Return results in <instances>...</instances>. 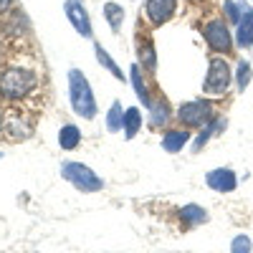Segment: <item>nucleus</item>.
Returning a JSON list of instances; mask_svg holds the SVG:
<instances>
[{
  "label": "nucleus",
  "mask_w": 253,
  "mask_h": 253,
  "mask_svg": "<svg viewBox=\"0 0 253 253\" xmlns=\"http://www.w3.org/2000/svg\"><path fill=\"white\" fill-rule=\"evenodd\" d=\"M79 142H81L79 126H76V124H63L61 132H58V144H61V150H76Z\"/></svg>",
  "instance_id": "4468645a"
},
{
  "label": "nucleus",
  "mask_w": 253,
  "mask_h": 253,
  "mask_svg": "<svg viewBox=\"0 0 253 253\" xmlns=\"http://www.w3.org/2000/svg\"><path fill=\"white\" fill-rule=\"evenodd\" d=\"M236 84H238V89H241V91L248 89V84H251V63H248V61H238Z\"/></svg>",
  "instance_id": "5701e85b"
},
{
  "label": "nucleus",
  "mask_w": 253,
  "mask_h": 253,
  "mask_svg": "<svg viewBox=\"0 0 253 253\" xmlns=\"http://www.w3.org/2000/svg\"><path fill=\"white\" fill-rule=\"evenodd\" d=\"M132 81H134V91H137V96L142 99L144 107L150 109V107H152V96H150V89H147V84H144V76H142L139 66H132Z\"/></svg>",
  "instance_id": "a211bd4d"
},
{
  "label": "nucleus",
  "mask_w": 253,
  "mask_h": 253,
  "mask_svg": "<svg viewBox=\"0 0 253 253\" xmlns=\"http://www.w3.org/2000/svg\"><path fill=\"white\" fill-rule=\"evenodd\" d=\"M203 36L208 41V46L210 51H215V53H230V48H233V38H230V31L228 26L223 23L220 18H213V20H208V23L203 26Z\"/></svg>",
  "instance_id": "0eeeda50"
},
{
  "label": "nucleus",
  "mask_w": 253,
  "mask_h": 253,
  "mask_svg": "<svg viewBox=\"0 0 253 253\" xmlns=\"http://www.w3.org/2000/svg\"><path fill=\"white\" fill-rule=\"evenodd\" d=\"M41 69L28 41L5 38L3 58H0V101H23L41 91Z\"/></svg>",
  "instance_id": "f257e3e1"
},
{
  "label": "nucleus",
  "mask_w": 253,
  "mask_h": 253,
  "mask_svg": "<svg viewBox=\"0 0 253 253\" xmlns=\"http://www.w3.org/2000/svg\"><path fill=\"white\" fill-rule=\"evenodd\" d=\"M177 0H147L144 13H147V26L150 28H160L162 23L172 18Z\"/></svg>",
  "instance_id": "6e6552de"
},
{
  "label": "nucleus",
  "mask_w": 253,
  "mask_h": 253,
  "mask_svg": "<svg viewBox=\"0 0 253 253\" xmlns=\"http://www.w3.org/2000/svg\"><path fill=\"white\" fill-rule=\"evenodd\" d=\"M137 53H139V61L144 63V69L152 74L157 69V53H155L150 33H147V26H142V18H139V26H137Z\"/></svg>",
  "instance_id": "1a4fd4ad"
},
{
  "label": "nucleus",
  "mask_w": 253,
  "mask_h": 253,
  "mask_svg": "<svg viewBox=\"0 0 253 253\" xmlns=\"http://www.w3.org/2000/svg\"><path fill=\"white\" fill-rule=\"evenodd\" d=\"M223 10H225V15H228L230 23H238L241 15H243V10H241L236 3H233V0H225V3H223Z\"/></svg>",
  "instance_id": "393cba45"
},
{
  "label": "nucleus",
  "mask_w": 253,
  "mask_h": 253,
  "mask_svg": "<svg viewBox=\"0 0 253 253\" xmlns=\"http://www.w3.org/2000/svg\"><path fill=\"white\" fill-rule=\"evenodd\" d=\"M205 185L210 190H215V193H233L238 187V177L233 170H228V167H218V170H210L205 175Z\"/></svg>",
  "instance_id": "9d476101"
},
{
  "label": "nucleus",
  "mask_w": 253,
  "mask_h": 253,
  "mask_svg": "<svg viewBox=\"0 0 253 253\" xmlns=\"http://www.w3.org/2000/svg\"><path fill=\"white\" fill-rule=\"evenodd\" d=\"M104 15H107L112 31L117 33V31L122 28V20H124V10H122V5H117V3H107V5H104Z\"/></svg>",
  "instance_id": "412c9836"
},
{
  "label": "nucleus",
  "mask_w": 253,
  "mask_h": 253,
  "mask_svg": "<svg viewBox=\"0 0 253 253\" xmlns=\"http://www.w3.org/2000/svg\"><path fill=\"white\" fill-rule=\"evenodd\" d=\"M8 8H10V0H0V15H5Z\"/></svg>",
  "instance_id": "a878e982"
},
{
  "label": "nucleus",
  "mask_w": 253,
  "mask_h": 253,
  "mask_svg": "<svg viewBox=\"0 0 253 253\" xmlns=\"http://www.w3.org/2000/svg\"><path fill=\"white\" fill-rule=\"evenodd\" d=\"M236 43L241 48L253 46V8H243V15L238 20V33H236Z\"/></svg>",
  "instance_id": "f8f14e48"
},
{
  "label": "nucleus",
  "mask_w": 253,
  "mask_h": 253,
  "mask_svg": "<svg viewBox=\"0 0 253 253\" xmlns=\"http://www.w3.org/2000/svg\"><path fill=\"white\" fill-rule=\"evenodd\" d=\"M230 86V69L228 63L223 61V56H213L210 58V66H208V76H205V84H203V91L205 94H213V96H220L225 94Z\"/></svg>",
  "instance_id": "423d86ee"
},
{
  "label": "nucleus",
  "mask_w": 253,
  "mask_h": 253,
  "mask_svg": "<svg viewBox=\"0 0 253 253\" xmlns=\"http://www.w3.org/2000/svg\"><path fill=\"white\" fill-rule=\"evenodd\" d=\"M223 129H225V117H213V119H210V122L205 124V129L198 134V142H195V147H193V150L198 152L200 147H203V144H205L210 137H213L215 132H223Z\"/></svg>",
  "instance_id": "2eb2a0df"
},
{
  "label": "nucleus",
  "mask_w": 253,
  "mask_h": 253,
  "mask_svg": "<svg viewBox=\"0 0 253 253\" xmlns=\"http://www.w3.org/2000/svg\"><path fill=\"white\" fill-rule=\"evenodd\" d=\"M167 119H170L167 101H165V99H155L152 107H150V124H152V126H162V124H167Z\"/></svg>",
  "instance_id": "f3484780"
},
{
  "label": "nucleus",
  "mask_w": 253,
  "mask_h": 253,
  "mask_svg": "<svg viewBox=\"0 0 253 253\" xmlns=\"http://www.w3.org/2000/svg\"><path fill=\"white\" fill-rule=\"evenodd\" d=\"M3 124H5V114H3V107H0V132H3Z\"/></svg>",
  "instance_id": "bb28decb"
},
{
  "label": "nucleus",
  "mask_w": 253,
  "mask_h": 253,
  "mask_svg": "<svg viewBox=\"0 0 253 253\" xmlns=\"http://www.w3.org/2000/svg\"><path fill=\"white\" fill-rule=\"evenodd\" d=\"M63 10H66V18L71 20V26L81 33V36H91V23H89V13L86 8L81 5V0H66V5H63Z\"/></svg>",
  "instance_id": "9b49d317"
},
{
  "label": "nucleus",
  "mask_w": 253,
  "mask_h": 253,
  "mask_svg": "<svg viewBox=\"0 0 253 253\" xmlns=\"http://www.w3.org/2000/svg\"><path fill=\"white\" fill-rule=\"evenodd\" d=\"M210 119H213V104L210 101H187L177 109V122L185 126V129H195V126H205Z\"/></svg>",
  "instance_id": "39448f33"
},
{
  "label": "nucleus",
  "mask_w": 253,
  "mask_h": 253,
  "mask_svg": "<svg viewBox=\"0 0 253 253\" xmlns=\"http://www.w3.org/2000/svg\"><path fill=\"white\" fill-rule=\"evenodd\" d=\"M180 220L187 223V225H198V223H205V220H208V213H205L200 205L187 203V205L180 210Z\"/></svg>",
  "instance_id": "dca6fc26"
},
{
  "label": "nucleus",
  "mask_w": 253,
  "mask_h": 253,
  "mask_svg": "<svg viewBox=\"0 0 253 253\" xmlns=\"http://www.w3.org/2000/svg\"><path fill=\"white\" fill-rule=\"evenodd\" d=\"M61 175H63V180H66V182H71L76 190H81V193H96V190L104 187L101 177L91 170V167L81 165L76 160L63 162L61 165Z\"/></svg>",
  "instance_id": "20e7f679"
},
{
  "label": "nucleus",
  "mask_w": 253,
  "mask_h": 253,
  "mask_svg": "<svg viewBox=\"0 0 253 253\" xmlns=\"http://www.w3.org/2000/svg\"><path fill=\"white\" fill-rule=\"evenodd\" d=\"M122 126H124V112H122V104L114 101L112 109H109V114H107V129H109V132H119Z\"/></svg>",
  "instance_id": "aec40b11"
},
{
  "label": "nucleus",
  "mask_w": 253,
  "mask_h": 253,
  "mask_svg": "<svg viewBox=\"0 0 253 253\" xmlns=\"http://www.w3.org/2000/svg\"><path fill=\"white\" fill-rule=\"evenodd\" d=\"M251 248H253V243L248 236H236L233 243H230V253H251Z\"/></svg>",
  "instance_id": "b1692460"
},
{
  "label": "nucleus",
  "mask_w": 253,
  "mask_h": 253,
  "mask_svg": "<svg viewBox=\"0 0 253 253\" xmlns=\"http://www.w3.org/2000/svg\"><path fill=\"white\" fill-rule=\"evenodd\" d=\"M96 58H99V63H101V66H104V69H107V71H109L112 76H117L119 81H124V74H122V69H119V66H117V63L112 61V56H109L107 51H104L101 46H96Z\"/></svg>",
  "instance_id": "4be33fe9"
},
{
  "label": "nucleus",
  "mask_w": 253,
  "mask_h": 253,
  "mask_svg": "<svg viewBox=\"0 0 253 253\" xmlns=\"http://www.w3.org/2000/svg\"><path fill=\"white\" fill-rule=\"evenodd\" d=\"M187 139H190V132L185 129H170V132H165V137H162V147L167 152H180L182 147L187 144Z\"/></svg>",
  "instance_id": "ddd939ff"
},
{
  "label": "nucleus",
  "mask_w": 253,
  "mask_h": 253,
  "mask_svg": "<svg viewBox=\"0 0 253 253\" xmlns=\"http://www.w3.org/2000/svg\"><path fill=\"white\" fill-rule=\"evenodd\" d=\"M43 112V96L41 91L31 94L28 99L23 101H15L8 107V114H5V124H3V132L10 142H23L33 134L36 129V122Z\"/></svg>",
  "instance_id": "f03ea898"
},
{
  "label": "nucleus",
  "mask_w": 253,
  "mask_h": 253,
  "mask_svg": "<svg viewBox=\"0 0 253 253\" xmlns=\"http://www.w3.org/2000/svg\"><path fill=\"white\" fill-rule=\"evenodd\" d=\"M139 124H142V119H139V109H137V107H132V109L124 112V134H126V139H132V137L137 134Z\"/></svg>",
  "instance_id": "6ab92c4d"
},
{
  "label": "nucleus",
  "mask_w": 253,
  "mask_h": 253,
  "mask_svg": "<svg viewBox=\"0 0 253 253\" xmlns=\"http://www.w3.org/2000/svg\"><path fill=\"white\" fill-rule=\"evenodd\" d=\"M69 94H71V107L81 119H91L96 114V101H94V91L89 86L86 76L79 69L69 71Z\"/></svg>",
  "instance_id": "7ed1b4c3"
}]
</instances>
